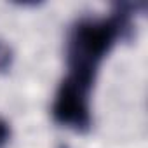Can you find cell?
<instances>
[{
    "instance_id": "obj_1",
    "label": "cell",
    "mask_w": 148,
    "mask_h": 148,
    "mask_svg": "<svg viewBox=\"0 0 148 148\" xmlns=\"http://www.w3.org/2000/svg\"><path fill=\"white\" fill-rule=\"evenodd\" d=\"M145 4L120 2L105 19H82L71 28L66 45L70 79L92 89L98 68L119 38L132 35V14Z\"/></svg>"
},
{
    "instance_id": "obj_2",
    "label": "cell",
    "mask_w": 148,
    "mask_h": 148,
    "mask_svg": "<svg viewBox=\"0 0 148 148\" xmlns=\"http://www.w3.org/2000/svg\"><path fill=\"white\" fill-rule=\"evenodd\" d=\"M87 96L89 89L66 77L61 82L52 105L54 120L61 125L73 129L75 132H87L92 124Z\"/></svg>"
},
{
    "instance_id": "obj_3",
    "label": "cell",
    "mask_w": 148,
    "mask_h": 148,
    "mask_svg": "<svg viewBox=\"0 0 148 148\" xmlns=\"http://www.w3.org/2000/svg\"><path fill=\"white\" fill-rule=\"evenodd\" d=\"M12 63V51L7 44L0 40V71H5Z\"/></svg>"
},
{
    "instance_id": "obj_4",
    "label": "cell",
    "mask_w": 148,
    "mask_h": 148,
    "mask_svg": "<svg viewBox=\"0 0 148 148\" xmlns=\"http://www.w3.org/2000/svg\"><path fill=\"white\" fill-rule=\"evenodd\" d=\"M9 138H11V129L7 125V122H4L2 119H0V148H4L7 145Z\"/></svg>"
}]
</instances>
